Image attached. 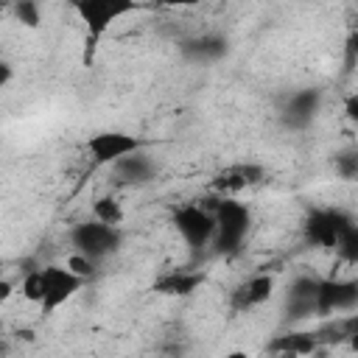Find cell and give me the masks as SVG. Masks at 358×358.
I'll return each mask as SVG.
<instances>
[{"label":"cell","mask_w":358,"mask_h":358,"mask_svg":"<svg viewBox=\"0 0 358 358\" xmlns=\"http://www.w3.org/2000/svg\"><path fill=\"white\" fill-rule=\"evenodd\" d=\"M336 171H338L341 179H355V173H358V157H355V151L338 154L336 157Z\"/></svg>","instance_id":"cell-21"},{"label":"cell","mask_w":358,"mask_h":358,"mask_svg":"<svg viewBox=\"0 0 358 358\" xmlns=\"http://www.w3.org/2000/svg\"><path fill=\"white\" fill-rule=\"evenodd\" d=\"M87 280H81L76 271H70L62 263H50L42 266V299H39V310L45 316H53L64 302H70Z\"/></svg>","instance_id":"cell-5"},{"label":"cell","mask_w":358,"mask_h":358,"mask_svg":"<svg viewBox=\"0 0 358 358\" xmlns=\"http://www.w3.org/2000/svg\"><path fill=\"white\" fill-rule=\"evenodd\" d=\"M319 347V336L313 330H294L285 336H277L266 350L277 355H313Z\"/></svg>","instance_id":"cell-16"},{"label":"cell","mask_w":358,"mask_h":358,"mask_svg":"<svg viewBox=\"0 0 358 358\" xmlns=\"http://www.w3.org/2000/svg\"><path fill=\"white\" fill-rule=\"evenodd\" d=\"M347 117H350V120L358 117V95H350V98H347Z\"/></svg>","instance_id":"cell-24"},{"label":"cell","mask_w":358,"mask_h":358,"mask_svg":"<svg viewBox=\"0 0 358 358\" xmlns=\"http://www.w3.org/2000/svg\"><path fill=\"white\" fill-rule=\"evenodd\" d=\"M0 280H3V266H0Z\"/></svg>","instance_id":"cell-26"},{"label":"cell","mask_w":358,"mask_h":358,"mask_svg":"<svg viewBox=\"0 0 358 358\" xmlns=\"http://www.w3.org/2000/svg\"><path fill=\"white\" fill-rule=\"evenodd\" d=\"M140 148H145V140L140 134L120 131V129H106V131H95L87 137V154L95 165H115L117 159Z\"/></svg>","instance_id":"cell-7"},{"label":"cell","mask_w":358,"mask_h":358,"mask_svg":"<svg viewBox=\"0 0 358 358\" xmlns=\"http://www.w3.org/2000/svg\"><path fill=\"white\" fill-rule=\"evenodd\" d=\"M227 50H229L227 36L224 34H215V31H207V34H199V36H190V39H182L179 42L182 59L196 62V64H213V62L224 59Z\"/></svg>","instance_id":"cell-11"},{"label":"cell","mask_w":358,"mask_h":358,"mask_svg":"<svg viewBox=\"0 0 358 358\" xmlns=\"http://www.w3.org/2000/svg\"><path fill=\"white\" fill-rule=\"evenodd\" d=\"M11 294H14V285H11V282L3 277V280H0V302H6Z\"/></svg>","instance_id":"cell-25"},{"label":"cell","mask_w":358,"mask_h":358,"mask_svg":"<svg viewBox=\"0 0 358 358\" xmlns=\"http://www.w3.org/2000/svg\"><path fill=\"white\" fill-rule=\"evenodd\" d=\"M73 11L84 25V53L81 62L90 67L101 48V39L115 22L137 11V0H73Z\"/></svg>","instance_id":"cell-1"},{"label":"cell","mask_w":358,"mask_h":358,"mask_svg":"<svg viewBox=\"0 0 358 358\" xmlns=\"http://www.w3.org/2000/svg\"><path fill=\"white\" fill-rule=\"evenodd\" d=\"M263 179H266V168H263L260 162H232V165L221 168V171L213 176L210 187H213L218 196H238L241 190L255 187V185H260Z\"/></svg>","instance_id":"cell-10"},{"label":"cell","mask_w":358,"mask_h":358,"mask_svg":"<svg viewBox=\"0 0 358 358\" xmlns=\"http://www.w3.org/2000/svg\"><path fill=\"white\" fill-rule=\"evenodd\" d=\"M20 294H22L28 302L39 305V299H42V266H34V268H25V271H22Z\"/></svg>","instance_id":"cell-18"},{"label":"cell","mask_w":358,"mask_h":358,"mask_svg":"<svg viewBox=\"0 0 358 358\" xmlns=\"http://www.w3.org/2000/svg\"><path fill=\"white\" fill-rule=\"evenodd\" d=\"M352 224V215L336 207H313L302 221V235L316 249H336L341 232Z\"/></svg>","instance_id":"cell-6"},{"label":"cell","mask_w":358,"mask_h":358,"mask_svg":"<svg viewBox=\"0 0 358 358\" xmlns=\"http://www.w3.org/2000/svg\"><path fill=\"white\" fill-rule=\"evenodd\" d=\"M171 224L176 229V235L185 241V246L199 255L213 243V232H215V221H213V210L196 201L179 204L171 215Z\"/></svg>","instance_id":"cell-4"},{"label":"cell","mask_w":358,"mask_h":358,"mask_svg":"<svg viewBox=\"0 0 358 358\" xmlns=\"http://www.w3.org/2000/svg\"><path fill=\"white\" fill-rule=\"evenodd\" d=\"M70 243H73V252H81L90 260L101 263L120 249L123 232H120V227H109V224H101L95 218H87L70 229Z\"/></svg>","instance_id":"cell-3"},{"label":"cell","mask_w":358,"mask_h":358,"mask_svg":"<svg viewBox=\"0 0 358 358\" xmlns=\"http://www.w3.org/2000/svg\"><path fill=\"white\" fill-rule=\"evenodd\" d=\"M204 285V274L193 268H171L154 280V291L162 296H190Z\"/></svg>","instance_id":"cell-15"},{"label":"cell","mask_w":358,"mask_h":358,"mask_svg":"<svg viewBox=\"0 0 358 358\" xmlns=\"http://www.w3.org/2000/svg\"><path fill=\"white\" fill-rule=\"evenodd\" d=\"M322 112V90L319 87H302L294 90L282 106H280V120L291 131H305Z\"/></svg>","instance_id":"cell-9"},{"label":"cell","mask_w":358,"mask_h":358,"mask_svg":"<svg viewBox=\"0 0 358 358\" xmlns=\"http://www.w3.org/2000/svg\"><path fill=\"white\" fill-rule=\"evenodd\" d=\"M274 277L271 274H252L246 282H241L232 291V308L235 310H252V308H263L271 296H274Z\"/></svg>","instance_id":"cell-13"},{"label":"cell","mask_w":358,"mask_h":358,"mask_svg":"<svg viewBox=\"0 0 358 358\" xmlns=\"http://www.w3.org/2000/svg\"><path fill=\"white\" fill-rule=\"evenodd\" d=\"M112 168V176L117 185H148L154 176H157V162L145 154V148L134 151V154H126L123 159H117Z\"/></svg>","instance_id":"cell-12"},{"label":"cell","mask_w":358,"mask_h":358,"mask_svg":"<svg viewBox=\"0 0 358 358\" xmlns=\"http://www.w3.org/2000/svg\"><path fill=\"white\" fill-rule=\"evenodd\" d=\"M358 308V282L355 280H341V277H319L316 285V302H313V316H341Z\"/></svg>","instance_id":"cell-8"},{"label":"cell","mask_w":358,"mask_h":358,"mask_svg":"<svg viewBox=\"0 0 358 358\" xmlns=\"http://www.w3.org/2000/svg\"><path fill=\"white\" fill-rule=\"evenodd\" d=\"M159 6H165V8H196V6H201L204 0H157Z\"/></svg>","instance_id":"cell-23"},{"label":"cell","mask_w":358,"mask_h":358,"mask_svg":"<svg viewBox=\"0 0 358 358\" xmlns=\"http://www.w3.org/2000/svg\"><path fill=\"white\" fill-rule=\"evenodd\" d=\"M92 218L95 221H101V224H109V227H120L123 224V218H126V210H123V204L115 199V196H98L95 201H92Z\"/></svg>","instance_id":"cell-17"},{"label":"cell","mask_w":358,"mask_h":358,"mask_svg":"<svg viewBox=\"0 0 358 358\" xmlns=\"http://www.w3.org/2000/svg\"><path fill=\"white\" fill-rule=\"evenodd\" d=\"M213 221H215V232H213V249L218 255H235L243 249L249 232H252V210L249 204H243L238 196H218L215 207H213Z\"/></svg>","instance_id":"cell-2"},{"label":"cell","mask_w":358,"mask_h":358,"mask_svg":"<svg viewBox=\"0 0 358 358\" xmlns=\"http://www.w3.org/2000/svg\"><path fill=\"white\" fill-rule=\"evenodd\" d=\"M11 81H14V64L6 62V59H0V90L8 87Z\"/></svg>","instance_id":"cell-22"},{"label":"cell","mask_w":358,"mask_h":358,"mask_svg":"<svg viewBox=\"0 0 358 358\" xmlns=\"http://www.w3.org/2000/svg\"><path fill=\"white\" fill-rule=\"evenodd\" d=\"M316 285H319V277H308V274H299L288 285V294H285V313H288V319H308V316H313Z\"/></svg>","instance_id":"cell-14"},{"label":"cell","mask_w":358,"mask_h":358,"mask_svg":"<svg viewBox=\"0 0 358 358\" xmlns=\"http://www.w3.org/2000/svg\"><path fill=\"white\" fill-rule=\"evenodd\" d=\"M14 17H17L22 25H28V28H36V25L42 22V11H39V3H36V0H17V6H14Z\"/></svg>","instance_id":"cell-20"},{"label":"cell","mask_w":358,"mask_h":358,"mask_svg":"<svg viewBox=\"0 0 358 358\" xmlns=\"http://www.w3.org/2000/svg\"><path fill=\"white\" fill-rule=\"evenodd\" d=\"M64 266H67L70 271H76V274H78L81 280H87V282L98 274V263H95V260H90V257H87V255H81V252H73V255L67 257V263H64Z\"/></svg>","instance_id":"cell-19"}]
</instances>
